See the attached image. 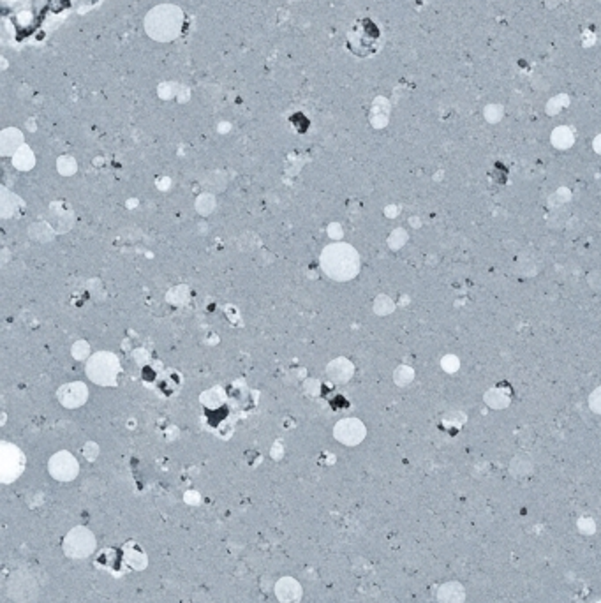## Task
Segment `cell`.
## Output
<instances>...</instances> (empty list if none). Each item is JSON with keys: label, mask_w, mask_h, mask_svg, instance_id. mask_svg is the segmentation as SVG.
<instances>
[{"label": "cell", "mask_w": 601, "mask_h": 603, "mask_svg": "<svg viewBox=\"0 0 601 603\" xmlns=\"http://www.w3.org/2000/svg\"><path fill=\"white\" fill-rule=\"evenodd\" d=\"M321 267L332 279L349 281L360 270L358 253L348 243L328 246L321 254Z\"/></svg>", "instance_id": "6da1fadb"}, {"label": "cell", "mask_w": 601, "mask_h": 603, "mask_svg": "<svg viewBox=\"0 0 601 603\" xmlns=\"http://www.w3.org/2000/svg\"><path fill=\"white\" fill-rule=\"evenodd\" d=\"M118 372V362L113 355L99 353L88 362V376L101 385H110L115 381Z\"/></svg>", "instance_id": "7a4b0ae2"}, {"label": "cell", "mask_w": 601, "mask_h": 603, "mask_svg": "<svg viewBox=\"0 0 601 603\" xmlns=\"http://www.w3.org/2000/svg\"><path fill=\"white\" fill-rule=\"evenodd\" d=\"M92 551H94V537L90 534V531L83 530V527H78L66 538V552L69 555L83 558V555L90 554Z\"/></svg>", "instance_id": "3957f363"}, {"label": "cell", "mask_w": 601, "mask_h": 603, "mask_svg": "<svg viewBox=\"0 0 601 603\" xmlns=\"http://www.w3.org/2000/svg\"><path fill=\"white\" fill-rule=\"evenodd\" d=\"M335 438L344 445H358L365 438V427L358 420H342L335 427Z\"/></svg>", "instance_id": "277c9868"}, {"label": "cell", "mask_w": 601, "mask_h": 603, "mask_svg": "<svg viewBox=\"0 0 601 603\" xmlns=\"http://www.w3.org/2000/svg\"><path fill=\"white\" fill-rule=\"evenodd\" d=\"M50 471H52V475L59 480H73L78 473V464L73 455L62 452L57 453V455L50 460Z\"/></svg>", "instance_id": "5b68a950"}, {"label": "cell", "mask_w": 601, "mask_h": 603, "mask_svg": "<svg viewBox=\"0 0 601 603\" xmlns=\"http://www.w3.org/2000/svg\"><path fill=\"white\" fill-rule=\"evenodd\" d=\"M439 603H464L466 602V589L460 582H446L437 591Z\"/></svg>", "instance_id": "8992f818"}, {"label": "cell", "mask_w": 601, "mask_h": 603, "mask_svg": "<svg viewBox=\"0 0 601 603\" xmlns=\"http://www.w3.org/2000/svg\"><path fill=\"white\" fill-rule=\"evenodd\" d=\"M59 395L64 406L74 408V406H80L87 399V388L81 383H73V385L64 386Z\"/></svg>", "instance_id": "52a82bcc"}, {"label": "cell", "mask_w": 601, "mask_h": 603, "mask_svg": "<svg viewBox=\"0 0 601 603\" xmlns=\"http://www.w3.org/2000/svg\"><path fill=\"white\" fill-rule=\"evenodd\" d=\"M277 595H279L281 602L298 603V598H300V586L295 581H291V579L281 581L279 586H277Z\"/></svg>", "instance_id": "ba28073f"}, {"label": "cell", "mask_w": 601, "mask_h": 603, "mask_svg": "<svg viewBox=\"0 0 601 603\" xmlns=\"http://www.w3.org/2000/svg\"><path fill=\"white\" fill-rule=\"evenodd\" d=\"M552 141L558 148H568L570 145L573 143V136L568 129H558V131L553 133Z\"/></svg>", "instance_id": "9c48e42d"}, {"label": "cell", "mask_w": 601, "mask_h": 603, "mask_svg": "<svg viewBox=\"0 0 601 603\" xmlns=\"http://www.w3.org/2000/svg\"><path fill=\"white\" fill-rule=\"evenodd\" d=\"M589 406L594 413H600L601 415V386H598L596 390L591 394L589 397Z\"/></svg>", "instance_id": "30bf717a"}, {"label": "cell", "mask_w": 601, "mask_h": 603, "mask_svg": "<svg viewBox=\"0 0 601 603\" xmlns=\"http://www.w3.org/2000/svg\"><path fill=\"white\" fill-rule=\"evenodd\" d=\"M596 150L601 152V138H598L596 140Z\"/></svg>", "instance_id": "8fae6325"}, {"label": "cell", "mask_w": 601, "mask_h": 603, "mask_svg": "<svg viewBox=\"0 0 601 603\" xmlns=\"http://www.w3.org/2000/svg\"><path fill=\"white\" fill-rule=\"evenodd\" d=\"M596 603H601V600H600V602H596Z\"/></svg>", "instance_id": "7c38bea8"}]
</instances>
